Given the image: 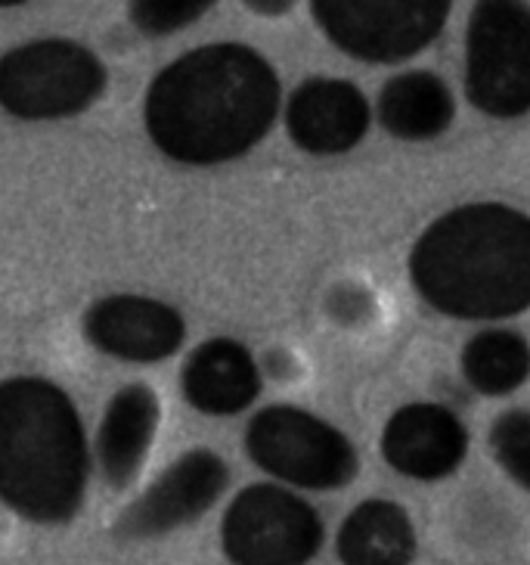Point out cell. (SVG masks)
I'll return each instance as SVG.
<instances>
[{"label":"cell","instance_id":"8fae6325","mask_svg":"<svg viewBox=\"0 0 530 565\" xmlns=\"http://www.w3.org/2000/svg\"><path fill=\"white\" fill-rule=\"evenodd\" d=\"M84 335L109 358L155 364L181 351L186 320L177 308L150 296H106L87 308Z\"/></svg>","mask_w":530,"mask_h":565},{"label":"cell","instance_id":"7a4b0ae2","mask_svg":"<svg viewBox=\"0 0 530 565\" xmlns=\"http://www.w3.org/2000/svg\"><path fill=\"white\" fill-rule=\"evenodd\" d=\"M419 299L456 320H509L530 308V215L465 202L431 221L410 252Z\"/></svg>","mask_w":530,"mask_h":565},{"label":"cell","instance_id":"8992f818","mask_svg":"<svg viewBox=\"0 0 530 565\" xmlns=\"http://www.w3.org/2000/svg\"><path fill=\"white\" fill-rule=\"evenodd\" d=\"M465 97L490 118L530 113V7L484 0L468 13Z\"/></svg>","mask_w":530,"mask_h":565},{"label":"cell","instance_id":"7c38bea8","mask_svg":"<svg viewBox=\"0 0 530 565\" xmlns=\"http://www.w3.org/2000/svg\"><path fill=\"white\" fill-rule=\"evenodd\" d=\"M369 103L348 78L314 75L301 82L285 100L289 140L307 156L350 152L369 131Z\"/></svg>","mask_w":530,"mask_h":565},{"label":"cell","instance_id":"2e32d148","mask_svg":"<svg viewBox=\"0 0 530 565\" xmlns=\"http://www.w3.org/2000/svg\"><path fill=\"white\" fill-rule=\"evenodd\" d=\"M456 118V100L450 84L425 72H403L381 87L379 121L385 131L407 143H425L447 131Z\"/></svg>","mask_w":530,"mask_h":565},{"label":"cell","instance_id":"5b68a950","mask_svg":"<svg viewBox=\"0 0 530 565\" xmlns=\"http://www.w3.org/2000/svg\"><path fill=\"white\" fill-rule=\"evenodd\" d=\"M246 450L261 472L304 491H335L360 472L348 435L292 404H270L251 416Z\"/></svg>","mask_w":530,"mask_h":565},{"label":"cell","instance_id":"5bb4252c","mask_svg":"<svg viewBox=\"0 0 530 565\" xmlns=\"http://www.w3.org/2000/svg\"><path fill=\"white\" fill-rule=\"evenodd\" d=\"M183 398L205 416H236L251 407L264 380L258 361L236 339H208L186 358L181 373Z\"/></svg>","mask_w":530,"mask_h":565},{"label":"cell","instance_id":"3957f363","mask_svg":"<svg viewBox=\"0 0 530 565\" xmlns=\"http://www.w3.org/2000/svg\"><path fill=\"white\" fill-rule=\"evenodd\" d=\"M90 448L75 401L44 376L0 383V500L34 525H66L84 503Z\"/></svg>","mask_w":530,"mask_h":565},{"label":"cell","instance_id":"ac0fdd59","mask_svg":"<svg viewBox=\"0 0 530 565\" xmlns=\"http://www.w3.org/2000/svg\"><path fill=\"white\" fill-rule=\"evenodd\" d=\"M490 448L497 463L530 491V411H506L490 429Z\"/></svg>","mask_w":530,"mask_h":565},{"label":"cell","instance_id":"9c48e42d","mask_svg":"<svg viewBox=\"0 0 530 565\" xmlns=\"http://www.w3.org/2000/svg\"><path fill=\"white\" fill-rule=\"evenodd\" d=\"M230 484V469L224 457L212 448H193L147 488V494L116 519V537L121 541H147L177 532L196 522L215 507Z\"/></svg>","mask_w":530,"mask_h":565},{"label":"cell","instance_id":"6da1fadb","mask_svg":"<svg viewBox=\"0 0 530 565\" xmlns=\"http://www.w3.org/2000/svg\"><path fill=\"white\" fill-rule=\"evenodd\" d=\"M280 103V75L264 53L220 41L183 53L152 78L143 125L171 162L224 166L264 140Z\"/></svg>","mask_w":530,"mask_h":565},{"label":"cell","instance_id":"ba28073f","mask_svg":"<svg viewBox=\"0 0 530 565\" xmlns=\"http://www.w3.org/2000/svg\"><path fill=\"white\" fill-rule=\"evenodd\" d=\"M311 17L320 32L350 60L403 63L434 44L450 19L447 0H316Z\"/></svg>","mask_w":530,"mask_h":565},{"label":"cell","instance_id":"9a60e30c","mask_svg":"<svg viewBox=\"0 0 530 565\" xmlns=\"http://www.w3.org/2000/svg\"><path fill=\"white\" fill-rule=\"evenodd\" d=\"M415 550L413 519L400 503L385 498L357 503L335 534L342 565H410Z\"/></svg>","mask_w":530,"mask_h":565},{"label":"cell","instance_id":"e0dca14e","mask_svg":"<svg viewBox=\"0 0 530 565\" xmlns=\"http://www.w3.org/2000/svg\"><path fill=\"white\" fill-rule=\"evenodd\" d=\"M459 364L475 392L502 398L530 380V342L515 330H484L468 339Z\"/></svg>","mask_w":530,"mask_h":565},{"label":"cell","instance_id":"d6986e66","mask_svg":"<svg viewBox=\"0 0 530 565\" xmlns=\"http://www.w3.org/2000/svg\"><path fill=\"white\" fill-rule=\"evenodd\" d=\"M212 10L208 0H137L128 10V19L150 38H165L199 22Z\"/></svg>","mask_w":530,"mask_h":565},{"label":"cell","instance_id":"52a82bcc","mask_svg":"<svg viewBox=\"0 0 530 565\" xmlns=\"http://www.w3.org/2000/svg\"><path fill=\"white\" fill-rule=\"evenodd\" d=\"M323 541L320 513L282 484L242 488L220 522V550L230 565H307Z\"/></svg>","mask_w":530,"mask_h":565},{"label":"cell","instance_id":"277c9868","mask_svg":"<svg viewBox=\"0 0 530 565\" xmlns=\"http://www.w3.org/2000/svg\"><path fill=\"white\" fill-rule=\"evenodd\" d=\"M109 82L102 60L68 38H44L0 56V109L22 121L82 116Z\"/></svg>","mask_w":530,"mask_h":565},{"label":"cell","instance_id":"30bf717a","mask_svg":"<svg viewBox=\"0 0 530 565\" xmlns=\"http://www.w3.org/2000/svg\"><path fill=\"white\" fill-rule=\"evenodd\" d=\"M379 448L385 463L403 479L441 482L465 463L468 433L444 404L413 401L388 416Z\"/></svg>","mask_w":530,"mask_h":565},{"label":"cell","instance_id":"4fadbf2b","mask_svg":"<svg viewBox=\"0 0 530 565\" xmlns=\"http://www.w3.org/2000/svg\"><path fill=\"white\" fill-rule=\"evenodd\" d=\"M162 423V401L147 383H128L118 388L102 414L94 460L109 488L125 491L137 482L150 460L152 441Z\"/></svg>","mask_w":530,"mask_h":565}]
</instances>
